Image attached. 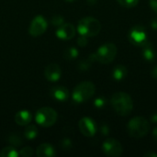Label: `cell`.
Instances as JSON below:
<instances>
[{
	"label": "cell",
	"instance_id": "6da1fadb",
	"mask_svg": "<svg viewBox=\"0 0 157 157\" xmlns=\"http://www.w3.org/2000/svg\"><path fill=\"white\" fill-rule=\"evenodd\" d=\"M110 103L113 109L120 116H128L133 109V101L132 97L122 91L114 93L110 98Z\"/></svg>",
	"mask_w": 157,
	"mask_h": 157
},
{
	"label": "cell",
	"instance_id": "7a4b0ae2",
	"mask_svg": "<svg viewBox=\"0 0 157 157\" xmlns=\"http://www.w3.org/2000/svg\"><path fill=\"white\" fill-rule=\"evenodd\" d=\"M127 131L131 137L141 139L148 134L150 131V123L144 117H134L128 122Z\"/></svg>",
	"mask_w": 157,
	"mask_h": 157
},
{
	"label": "cell",
	"instance_id": "3957f363",
	"mask_svg": "<svg viewBox=\"0 0 157 157\" xmlns=\"http://www.w3.org/2000/svg\"><path fill=\"white\" fill-rule=\"evenodd\" d=\"M101 30V23L93 17H86L78 21L77 31L86 37H95Z\"/></svg>",
	"mask_w": 157,
	"mask_h": 157
},
{
	"label": "cell",
	"instance_id": "277c9868",
	"mask_svg": "<svg viewBox=\"0 0 157 157\" xmlns=\"http://www.w3.org/2000/svg\"><path fill=\"white\" fill-rule=\"evenodd\" d=\"M96 92L95 85L90 81H84L79 83L73 90L72 98L76 103H84L90 99Z\"/></svg>",
	"mask_w": 157,
	"mask_h": 157
},
{
	"label": "cell",
	"instance_id": "5b68a950",
	"mask_svg": "<svg viewBox=\"0 0 157 157\" xmlns=\"http://www.w3.org/2000/svg\"><path fill=\"white\" fill-rule=\"evenodd\" d=\"M57 118H58L57 112L50 107L40 108L37 110L35 114L36 122L43 128H48L52 126L56 122Z\"/></svg>",
	"mask_w": 157,
	"mask_h": 157
},
{
	"label": "cell",
	"instance_id": "8992f818",
	"mask_svg": "<svg viewBox=\"0 0 157 157\" xmlns=\"http://www.w3.org/2000/svg\"><path fill=\"white\" fill-rule=\"evenodd\" d=\"M117 52H118L117 46L114 43H105L97 50L94 55L96 61L103 64H108L114 61Z\"/></svg>",
	"mask_w": 157,
	"mask_h": 157
},
{
	"label": "cell",
	"instance_id": "52a82bcc",
	"mask_svg": "<svg viewBox=\"0 0 157 157\" xmlns=\"http://www.w3.org/2000/svg\"><path fill=\"white\" fill-rule=\"evenodd\" d=\"M128 39L132 44L142 47L146 41H148V34L146 29L141 24L134 25L128 33Z\"/></svg>",
	"mask_w": 157,
	"mask_h": 157
},
{
	"label": "cell",
	"instance_id": "ba28073f",
	"mask_svg": "<svg viewBox=\"0 0 157 157\" xmlns=\"http://www.w3.org/2000/svg\"><path fill=\"white\" fill-rule=\"evenodd\" d=\"M102 150L107 156L119 157L123 154V147L121 144L113 138H109L103 143Z\"/></svg>",
	"mask_w": 157,
	"mask_h": 157
},
{
	"label": "cell",
	"instance_id": "9c48e42d",
	"mask_svg": "<svg viewBox=\"0 0 157 157\" xmlns=\"http://www.w3.org/2000/svg\"><path fill=\"white\" fill-rule=\"evenodd\" d=\"M48 28L47 20L44 18L43 16L38 15L33 17V19L30 22L29 28V33L32 37H39L42 35Z\"/></svg>",
	"mask_w": 157,
	"mask_h": 157
},
{
	"label": "cell",
	"instance_id": "30bf717a",
	"mask_svg": "<svg viewBox=\"0 0 157 157\" xmlns=\"http://www.w3.org/2000/svg\"><path fill=\"white\" fill-rule=\"evenodd\" d=\"M78 127H79L81 133L86 137H93L98 131L96 122L94 121L93 119L88 118V117L82 118L79 121Z\"/></svg>",
	"mask_w": 157,
	"mask_h": 157
},
{
	"label": "cell",
	"instance_id": "8fae6325",
	"mask_svg": "<svg viewBox=\"0 0 157 157\" xmlns=\"http://www.w3.org/2000/svg\"><path fill=\"white\" fill-rule=\"evenodd\" d=\"M75 35V28L71 23H63L56 29V37L63 40H69Z\"/></svg>",
	"mask_w": 157,
	"mask_h": 157
},
{
	"label": "cell",
	"instance_id": "7c38bea8",
	"mask_svg": "<svg viewBox=\"0 0 157 157\" xmlns=\"http://www.w3.org/2000/svg\"><path fill=\"white\" fill-rule=\"evenodd\" d=\"M62 70L57 63H50L44 70V76L50 82H56L61 78Z\"/></svg>",
	"mask_w": 157,
	"mask_h": 157
},
{
	"label": "cell",
	"instance_id": "4fadbf2b",
	"mask_svg": "<svg viewBox=\"0 0 157 157\" xmlns=\"http://www.w3.org/2000/svg\"><path fill=\"white\" fill-rule=\"evenodd\" d=\"M51 96L57 101H67L69 98V90L63 86H55L51 88Z\"/></svg>",
	"mask_w": 157,
	"mask_h": 157
},
{
	"label": "cell",
	"instance_id": "5bb4252c",
	"mask_svg": "<svg viewBox=\"0 0 157 157\" xmlns=\"http://www.w3.org/2000/svg\"><path fill=\"white\" fill-rule=\"evenodd\" d=\"M36 155L38 157H54L56 155V151L52 144L45 143L37 147Z\"/></svg>",
	"mask_w": 157,
	"mask_h": 157
},
{
	"label": "cell",
	"instance_id": "9a60e30c",
	"mask_svg": "<svg viewBox=\"0 0 157 157\" xmlns=\"http://www.w3.org/2000/svg\"><path fill=\"white\" fill-rule=\"evenodd\" d=\"M15 122L19 125V126H27L28 124L30 123L31 120H32V116L31 113L29 110H20L18 112L16 113L15 115Z\"/></svg>",
	"mask_w": 157,
	"mask_h": 157
},
{
	"label": "cell",
	"instance_id": "2e32d148",
	"mask_svg": "<svg viewBox=\"0 0 157 157\" xmlns=\"http://www.w3.org/2000/svg\"><path fill=\"white\" fill-rule=\"evenodd\" d=\"M142 53H143V57L147 62H153L155 59V47L149 41H146L142 46Z\"/></svg>",
	"mask_w": 157,
	"mask_h": 157
},
{
	"label": "cell",
	"instance_id": "e0dca14e",
	"mask_svg": "<svg viewBox=\"0 0 157 157\" xmlns=\"http://www.w3.org/2000/svg\"><path fill=\"white\" fill-rule=\"evenodd\" d=\"M127 75H128V69L125 65L122 64L117 65L112 71V76L117 81L123 80L124 78H126Z\"/></svg>",
	"mask_w": 157,
	"mask_h": 157
},
{
	"label": "cell",
	"instance_id": "ac0fdd59",
	"mask_svg": "<svg viewBox=\"0 0 157 157\" xmlns=\"http://www.w3.org/2000/svg\"><path fill=\"white\" fill-rule=\"evenodd\" d=\"M24 136L28 140H33L38 136V129L35 125H27L24 130Z\"/></svg>",
	"mask_w": 157,
	"mask_h": 157
},
{
	"label": "cell",
	"instance_id": "d6986e66",
	"mask_svg": "<svg viewBox=\"0 0 157 157\" xmlns=\"http://www.w3.org/2000/svg\"><path fill=\"white\" fill-rule=\"evenodd\" d=\"M18 152L13 146H6L0 152V157H18Z\"/></svg>",
	"mask_w": 157,
	"mask_h": 157
},
{
	"label": "cell",
	"instance_id": "ffe728a7",
	"mask_svg": "<svg viewBox=\"0 0 157 157\" xmlns=\"http://www.w3.org/2000/svg\"><path fill=\"white\" fill-rule=\"evenodd\" d=\"M95 61H96V58H95L94 53L90 54V56L86 60H83V61H81L79 63V64H78L79 70H81V71H86V70H88L90 68L92 63L95 62Z\"/></svg>",
	"mask_w": 157,
	"mask_h": 157
},
{
	"label": "cell",
	"instance_id": "44dd1931",
	"mask_svg": "<svg viewBox=\"0 0 157 157\" xmlns=\"http://www.w3.org/2000/svg\"><path fill=\"white\" fill-rule=\"evenodd\" d=\"M79 54L78 50L75 47H69L64 51V58L67 60H74Z\"/></svg>",
	"mask_w": 157,
	"mask_h": 157
},
{
	"label": "cell",
	"instance_id": "7402d4cb",
	"mask_svg": "<svg viewBox=\"0 0 157 157\" xmlns=\"http://www.w3.org/2000/svg\"><path fill=\"white\" fill-rule=\"evenodd\" d=\"M7 141L13 146H19L22 144L21 138L18 135H17V134H10L8 136V138H7Z\"/></svg>",
	"mask_w": 157,
	"mask_h": 157
},
{
	"label": "cell",
	"instance_id": "603a6c76",
	"mask_svg": "<svg viewBox=\"0 0 157 157\" xmlns=\"http://www.w3.org/2000/svg\"><path fill=\"white\" fill-rule=\"evenodd\" d=\"M18 155L23 157H31L34 155V150L29 146H25L18 152Z\"/></svg>",
	"mask_w": 157,
	"mask_h": 157
},
{
	"label": "cell",
	"instance_id": "cb8c5ba5",
	"mask_svg": "<svg viewBox=\"0 0 157 157\" xmlns=\"http://www.w3.org/2000/svg\"><path fill=\"white\" fill-rule=\"evenodd\" d=\"M119 2L120 5H121L124 7L127 8H132L133 6H135L138 4L139 0H117Z\"/></svg>",
	"mask_w": 157,
	"mask_h": 157
},
{
	"label": "cell",
	"instance_id": "d4e9b609",
	"mask_svg": "<svg viewBox=\"0 0 157 157\" xmlns=\"http://www.w3.org/2000/svg\"><path fill=\"white\" fill-rule=\"evenodd\" d=\"M51 23L54 26V27H60L62 24L64 23V19L62 16H59V15H56V16H53L51 19Z\"/></svg>",
	"mask_w": 157,
	"mask_h": 157
},
{
	"label": "cell",
	"instance_id": "484cf974",
	"mask_svg": "<svg viewBox=\"0 0 157 157\" xmlns=\"http://www.w3.org/2000/svg\"><path fill=\"white\" fill-rule=\"evenodd\" d=\"M94 105H95V107L98 108V109H102V108H104L105 105H106V99H105V98H103V97L97 98L94 100Z\"/></svg>",
	"mask_w": 157,
	"mask_h": 157
},
{
	"label": "cell",
	"instance_id": "4316f807",
	"mask_svg": "<svg viewBox=\"0 0 157 157\" xmlns=\"http://www.w3.org/2000/svg\"><path fill=\"white\" fill-rule=\"evenodd\" d=\"M88 43V40H87V37L86 36H83V35H80V37L78 38L77 40V44L80 46V47H86Z\"/></svg>",
	"mask_w": 157,
	"mask_h": 157
},
{
	"label": "cell",
	"instance_id": "83f0119b",
	"mask_svg": "<svg viewBox=\"0 0 157 157\" xmlns=\"http://www.w3.org/2000/svg\"><path fill=\"white\" fill-rule=\"evenodd\" d=\"M62 145H63V149H66V150H68V149L71 147L72 144H71V141H70V140H68V139H64V140L63 141V144H62Z\"/></svg>",
	"mask_w": 157,
	"mask_h": 157
},
{
	"label": "cell",
	"instance_id": "f1b7e54d",
	"mask_svg": "<svg viewBox=\"0 0 157 157\" xmlns=\"http://www.w3.org/2000/svg\"><path fill=\"white\" fill-rule=\"evenodd\" d=\"M149 5L151 8L157 13V0H149Z\"/></svg>",
	"mask_w": 157,
	"mask_h": 157
},
{
	"label": "cell",
	"instance_id": "f546056e",
	"mask_svg": "<svg viewBox=\"0 0 157 157\" xmlns=\"http://www.w3.org/2000/svg\"><path fill=\"white\" fill-rule=\"evenodd\" d=\"M100 131H101V132H102L104 135H107V134H109V127H108L107 125H102Z\"/></svg>",
	"mask_w": 157,
	"mask_h": 157
},
{
	"label": "cell",
	"instance_id": "4dcf8cb0",
	"mask_svg": "<svg viewBox=\"0 0 157 157\" xmlns=\"http://www.w3.org/2000/svg\"><path fill=\"white\" fill-rule=\"evenodd\" d=\"M151 75H152L153 78L157 79V65L153 68V70H152V72H151Z\"/></svg>",
	"mask_w": 157,
	"mask_h": 157
},
{
	"label": "cell",
	"instance_id": "1f68e13d",
	"mask_svg": "<svg viewBox=\"0 0 157 157\" xmlns=\"http://www.w3.org/2000/svg\"><path fill=\"white\" fill-rule=\"evenodd\" d=\"M151 26L154 29H157V18H155L151 22Z\"/></svg>",
	"mask_w": 157,
	"mask_h": 157
},
{
	"label": "cell",
	"instance_id": "d6a6232c",
	"mask_svg": "<svg viewBox=\"0 0 157 157\" xmlns=\"http://www.w3.org/2000/svg\"><path fill=\"white\" fill-rule=\"evenodd\" d=\"M153 138L155 139V141L157 143V127H155L153 130Z\"/></svg>",
	"mask_w": 157,
	"mask_h": 157
},
{
	"label": "cell",
	"instance_id": "836d02e7",
	"mask_svg": "<svg viewBox=\"0 0 157 157\" xmlns=\"http://www.w3.org/2000/svg\"><path fill=\"white\" fill-rule=\"evenodd\" d=\"M151 120H152V121H153L154 123H157V112L156 113H155V114L152 116Z\"/></svg>",
	"mask_w": 157,
	"mask_h": 157
},
{
	"label": "cell",
	"instance_id": "e575fe53",
	"mask_svg": "<svg viewBox=\"0 0 157 157\" xmlns=\"http://www.w3.org/2000/svg\"><path fill=\"white\" fill-rule=\"evenodd\" d=\"M144 156L146 157H157V154H155V153H147L144 155Z\"/></svg>",
	"mask_w": 157,
	"mask_h": 157
},
{
	"label": "cell",
	"instance_id": "d590c367",
	"mask_svg": "<svg viewBox=\"0 0 157 157\" xmlns=\"http://www.w3.org/2000/svg\"><path fill=\"white\" fill-rule=\"evenodd\" d=\"M87 2H88V4H90V5H94V4H96V3L98 2V0H87Z\"/></svg>",
	"mask_w": 157,
	"mask_h": 157
},
{
	"label": "cell",
	"instance_id": "8d00e7d4",
	"mask_svg": "<svg viewBox=\"0 0 157 157\" xmlns=\"http://www.w3.org/2000/svg\"><path fill=\"white\" fill-rule=\"evenodd\" d=\"M64 1H66V2H68V3H71V2H73V1H75V0H64Z\"/></svg>",
	"mask_w": 157,
	"mask_h": 157
}]
</instances>
